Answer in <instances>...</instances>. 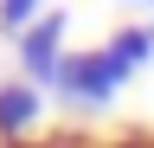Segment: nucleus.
Segmentation results:
<instances>
[{
	"mask_svg": "<svg viewBox=\"0 0 154 148\" xmlns=\"http://www.w3.org/2000/svg\"><path fill=\"white\" fill-rule=\"evenodd\" d=\"M38 13H45V0H0V32H26Z\"/></svg>",
	"mask_w": 154,
	"mask_h": 148,
	"instance_id": "obj_5",
	"label": "nucleus"
},
{
	"mask_svg": "<svg viewBox=\"0 0 154 148\" xmlns=\"http://www.w3.org/2000/svg\"><path fill=\"white\" fill-rule=\"evenodd\" d=\"M103 52L122 65V77H135L141 65H154V26H122V32L103 45Z\"/></svg>",
	"mask_w": 154,
	"mask_h": 148,
	"instance_id": "obj_4",
	"label": "nucleus"
},
{
	"mask_svg": "<svg viewBox=\"0 0 154 148\" xmlns=\"http://www.w3.org/2000/svg\"><path fill=\"white\" fill-rule=\"evenodd\" d=\"M7 148H58V142H7Z\"/></svg>",
	"mask_w": 154,
	"mask_h": 148,
	"instance_id": "obj_7",
	"label": "nucleus"
},
{
	"mask_svg": "<svg viewBox=\"0 0 154 148\" xmlns=\"http://www.w3.org/2000/svg\"><path fill=\"white\" fill-rule=\"evenodd\" d=\"M141 7H154V0H141Z\"/></svg>",
	"mask_w": 154,
	"mask_h": 148,
	"instance_id": "obj_8",
	"label": "nucleus"
},
{
	"mask_svg": "<svg viewBox=\"0 0 154 148\" xmlns=\"http://www.w3.org/2000/svg\"><path fill=\"white\" fill-rule=\"evenodd\" d=\"M38 109H45L38 84H26V77L0 84V142H32V122H38Z\"/></svg>",
	"mask_w": 154,
	"mask_h": 148,
	"instance_id": "obj_3",
	"label": "nucleus"
},
{
	"mask_svg": "<svg viewBox=\"0 0 154 148\" xmlns=\"http://www.w3.org/2000/svg\"><path fill=\"white\" fill-rule=\"evenodd\" d=\"M109 148H154L148 135H128V142H109Z\"/></svg>",
	"mask_w": 154,
	"mask_h": 148,
	"instance_id": "obj_6",
	"label": "nucleus"
},
{
	"mask_svg": "<svg viewBox=\"0 0 154 148\" xmlns=\"http://www.w3.org/2000/svg\"><path fill=\"white\" fill-rule=\"evenodd\" d=\"M122 65L109 58V52H64V65H58L51 90L64 97L71 109H109V97L122 90Z\"/></svg>",
	"mask_w": 154,
	"mask_h": 148,
	"instance_id": "obj_1",
	"label": "nucleus"
},
{
	"mask_svg": "<svg viewBox=\"0 0 154 148\" xmlns=\"http://www.w3.org/2000/svg\"><path fill=\"white\" fill-rule=\"evenodd\" d=\"M64 13L58 7H45L38 20L19 32V71H26V84H51L58 77V65H64Z\"/></svg>",
	"mask_w": 154,
	"mask_h": 148,
	"instance_id": "obj_2",
	"label": "nucleus"
}]
</instances>
